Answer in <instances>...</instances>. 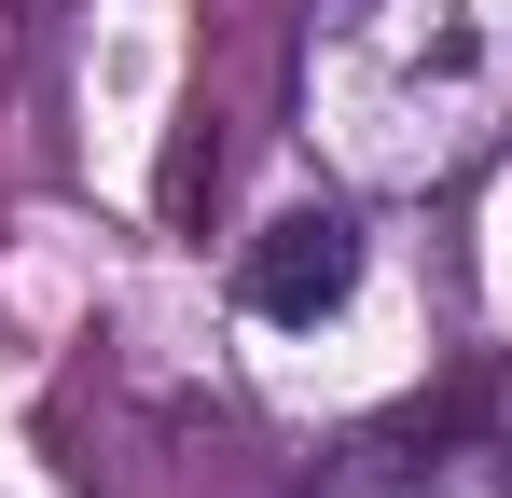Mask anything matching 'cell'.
Instances as JSON below:
<instances>
[{"instance_id":"obj_1","label":"cell","mask_w":512,"mask_h":498,"mask_svg":"<svg viewBox=\"0 0 512 498\" xmlns=\"http://www.w3.org/2000/svg\"><path fill=\"white\" fill-rule=\"evenodd\" d=\"M236 291H250V319H277V332L333 319L346 291H360V222H346V208H277L250 236V263H236Z\"/></svg>"}]
</instances>
